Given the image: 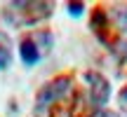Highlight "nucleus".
I'll return each mask as SVG.
<instances>
[{"label": "nucleus", "instance_id": "obj_4", "mask_svg": "<svg viewBox=\"0 0 127 117\" xmlns=\"http://www.w3.org/2000/svg\"><path fill=\"white\" fill-rule=\"evenodd\" d=\"M113 21L118 23L120 31L127 33V5H118V7L113 9Z\"/></svg>", "mask_w": 127, "mask_h": 117}, {"label": "nucleus", "instance_id": "obj_8", "mask_svg": "<svg viewBox=\"0 0 127 117\" xmlns=\"http://www.w3.org/2000/svg\"><path fill=\"white\" fill-rule=\"evenodd\" d=\"M123 103H127V89L123 91Z\"/></svg>", "mask_w": 127, "mask_h": 117}, {"label": "nucleus", "instance_id": "obj_2", "mask_svg": "<svg viewBox=\"0 0 127 117\" xmlns=\"http://www.w3.org/2000/svg\"><path fill=\"white\" fill-rule=\"evenodd\" d=\"M85 80H87V84H90V101H92V105H96V108L106 105V101H108V96H111L108 80H106L104 75H99V73H87Z\"/></svg>", "mask_w": 127, "mask_h": 117}, {"label": "nucleus", "instance_id": "obj_1", "mask_svg": "<svg viewBox=\"0 0 127 117\" xmlns=\"http://www.w3.org/2000/svg\"><path fill=\"white\" fill-rule=\"evenodd\" d=\"M68 89H71V80H68V77H59V80H52L50 84H45V87L40 89L35 108H38V110H45L50 103H54L57 98H61V96L66 94Z\"/></svg>", "mask_w": 127, "mask_h": 117}, {"label": "nucleus", "instance_id": "obj_5", "mask_svg": "<svg viewBox=\"0 0 127 117\" xmlns=\"http://www.w3.org/2000/svg\"><path fill=\"white\" fill-rule=\"evenodd\" d=\"M9 63H12V52H9L7 45H0V70L7 68Z\"/></svg>", "mask_w": 127, "mask_h": 117}, {"label": "nucleus", "instance_id": "obj_3", "mask_svg": "<svg viewBox=\"0 0 127 117\" xmlns=\"http://www.w3.org/2000/svg\"><path fill=\"white\" fill-rule=\"evenodd\" d=\"M19 52H21V58L26 66H35L38 61H40V49H38V45L33 40H24L21 47H19Z\"/></svg>", "mask_w": 127, "mask_h": 117}, {"label": "nucleus", "instance_id": "obj_6", "mask_svg": "<svg viewBox=\"0 0 127 117\" xmlns=\"http://www.w3.org/2000/svg\"><path fill=\"white\" fill-rule=\"evenodd\" d=\"M82 7H85V5H80V2H73V5H68V12H71L73 17H80V14H82Z\"/></svg>", "mask_w": 127, "mask_h": 117}, {"label": "nucleus", "instance_id": "obj_7", "mask_svg": "<svg viewBox=\"0 0 127 117\" xmlns=\"http://www.w3.org/2000/svg\"><path fill=\"white\" fill-rule=\"evenodd\" d=\"M92 117H118L115 113H108V110H99V113H94Z\"/></svg>", "mask_w": 127, "mask_h": 117}]
</instances>
